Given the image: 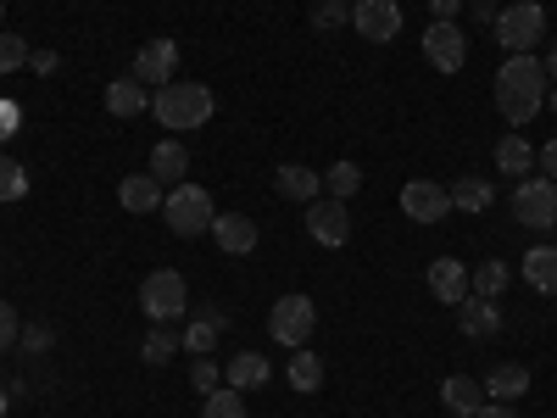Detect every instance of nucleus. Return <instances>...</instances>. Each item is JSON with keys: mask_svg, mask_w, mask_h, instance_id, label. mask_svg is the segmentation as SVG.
Wrapping results in <instances>:
<instances>
[{"mask_svg": "<svg viewBox=\"0 0 557 418\" xmlns=\"http://www.w3.org/2000/svg\"><path fill=\"white\" fill-rule=\"evenodd\" d=\"M480 385H485L491 402H519V396L530 391V368H524V362H496Z\"/></svg>", "mask_w": 557, "mask_h": 418, "instance_id": "21", "label": "nucleus"}, {"mask_svg": "<svg viewBox=\"0 0 557 418\" xmlns=\"http://www.w3.org/2000/svg\"><path fill=\"white\" fill-rule=\"evenodd\" d=\"M323 190H330L335 201H351L362 190V168L357 162H335V168H323Z\"/></svg>", "mask_w": 557, "mask_h": 418, "instance_id": "29", "label": "nucleus"}, {"mask_svg": "<svg viewBox=\"0 0 557 418\" xmlns=\"http://www.w3.org/2000/svg\"><path fill=\"white\" fill-rule=\"evenodd\" d=\"M178 346H184V335H173L168 323H157V330L146 335V346H139V357H146L151 368H162V362H168V357H173Z\"/></svg>", "mask_w": 557, "mask_h": 418, "instance_id": "30", "label": "nucleus"}, {"mask_svg": "<svg viewBox=\"0 0 557 418\" xmlns=\"http://www.w3.org/2000/svg\"><path fill=\"white\" fill-rule=\"evenodd\" d=\"M301 223H307V235H312L318 246H330V251L351 241V212H346V201H335V196H318V201H307Z\"/></svg>", "mask_w": 557, "mask_h": 418, "instance_id": "8", "label": "nucleus"}, {"mask_svg": "<svg viewBox=\"0 0 557 418\" xmlns=\"http://www.w3.org/2000/svg\"><path fill=\"white\" fill-rule=\"evenodd\" d=\"M496 107L507 123H535V112L546 107V67L541 57H507L496 67Z\"/></svg>", "mask_w": 557, "mask_h": 418, "instance_id": "1", "label": "nucleus"}, {"mask_svg": "<svg viewBox=\"0 0 557 418\" xmlns=\"http://www.w3.org/2000/svg\"><path fill=\"white\" fill-rule=\"evenodd\" d=\"M273 190L307 207V201H318V190H323V173H318V168H301V162H278V168H273Z\"/></svg>", "mask_w": 557, "mask_h": 418, "instance_id": "15", "label": "nucleus"}, {"mask_svg": "<svg viewBox=\"0 0 557 418\" xmlns=\"http://www.w3.org/2000/svg\"><path fill=\"white\" fill-rule=\"evenodd\" d=\"M7 407H12V396H7V385H0V418H7Z\"/></svg>", "mask_w": 557, "mask_h": 418, "instance_id": "44", "label": "nucleus"}, {"mask_svg": "<svg viewBox=\"0 0 557 418\" xmlns=\"http://www.w3.org/2000/svg\"><path fill=\"white\" fill-rule=\"evenodd\" d=\"M0 23H7V7H0Z\"/></svg>", "mask_w": 557, "mask_h": 418, "instance_id": "46", "label": "nucleus"}, {"mask_svg": "<svg viewBox=\"0 0 557 418\" xmlns=\"http://www.w3.org/2000/svg\"><path fill=\"white\" fill-rule=\"evenodd\" d=\"M212 235H218V246H223V257H251L257 251V223L246 218V212H218L212 218Z\"/></svg>", "mask_w": 557, "mask_h": 418, "instance_id": "13", "label": "nucleus"}, {"mask_svg": "<svg viewBox=\"0 0 557 418\" xmlns=\"http://www.w3.org/2000/svg\"><path fill=\"white\" fill-rule=\"evenodd\" d=\"M173 67H178V45L168 39V34H157V39H146L139 45V57H134V78L139 84H173Z\"/></svg>", "mask_w": 557, "mask_h": 418, "instance_id": "12", "label": "nucleus"}, {"mask_svg": "<svg viewBox=\"0 0 557 418\" xmlns=\"http://www.w3.org/2000/svg\"><path fill=\"white\" fill-rule=\"evenodd\" d=\"M218 335H223V312H218V307H201V312L190 318V330H184V346H190L196 357H207V352L218 346Z\"/></svg>", "mask_w": 557, "mask_h": 418, "instance_id": "27", "label": "nucleus"}, {"mask_svg": "<svg viewBox=\"0 0 557 418\" xmlns=\"http://www.w3.org/2000/svg\"><path fill=\"white\" fill-rule=\"evenodd\" d=\"M546 107H552V118H557V89H546Z\"/></svg>", "mask_w": 557, "mask_h": 418, "instance_id": "45", "label": "nucleus"}, {"mask_svg": "<svg viewBox=\"0 0 557 418\" xmlns=\"http://www.w3.org/2000/svg\"><path fill=\"white\" fill-rule=\"evenodd\" d=\"M535 162L546 168V179H557V134H552V139H546V146L535 151Z\"/></svg>", "mask_w": 557, "mask_h": 418, "instance_id": "37", "label": "nucleus"}, {"mask_svg": "<svg viewBox=\"0 0 557 418\" xmlns=\"http://www.w3.org/2000/svg\"><path fill=\"white\" fill-rule=\"evenodd\" d=\"M184 173H190V151H184L178 139H162V146L151 151V179L173 190V184H184Z\"/></svg>", "mask_w": 557, "mask_h": 418, "instance_id": "23", "label": "nucleus"}, {"mask_svg": "<svg viewBox=\"0 0 557 418\" xmlns=\"http://www.w3.org/2000/svg\"><path fill=\"white\" fill-rule=\"evenodd\" d=\"M23 341H28V352H45V346H51V330H28Z\"/></svg>", "mask_w": 557, "mask_h": 418, "instance_id": "42", "label": "nucleus"}, {"mask_svg": "<svg viewBox=\"0 0 557 418\" xmlns=\"http://www.w3.org/2000/svg\"><path fill=\"white\" fill-rule=\"evenodd\" d=\"M496 168L507 173V179H530V168H535V146L524 134H502L496 139Z\"/></svg>", "mask_w": 557, "mask_h": 418, "instance_id": "22", "label": "nucleus"}, {"mask_svg": "<svg viewBox=\"0 0 557 418\" xmlns=\"http://www.w3.org/2000/svg\"><path fill=\"white\" fill-rule=\"evenodd\" d=\"M201 418H246V402H240V391L228 385V391H207V407H201Z\"/></svg>", "mask_w": 557, "mask_h": 418, "instance_id": "31", "label": "nucleus"}, {"mask_svg": "<svg viewBox=\"0 0 557 418\" xmlns=\"http://www.w3.org/2000/svg\"><path fill=\"white\" fill-rule=\"evenodd\" d=\"M491 34L507 57H535V45L546 39V7L541 0H513V7H502Z\"/></svg>", "mask_w": 557, "mask_h": 418, "instance_id": "3", "label": "nucleus"}, {"mask_svg": "<svg viewBox=\"0 0 557 418\" xmlns=\"http://www.w3.org/2000/svg\"><path fill=\"white\" fill-rule=\"evenodd\" d=\"M401 212H407L412 223H441V218L451 212L446 184H435V179H412V184H401Z\"/></svg>", "mask_w": 557, "mask_h": 418, "instance_id": "11", "label": "nucleus"}, {"mask_svg": "<svg viewBox=\"0 0 557 418\" xmlns=\"http://www.w3.org/2000/svg\"><path fill=\"white\" fill-rule=\"evenodd\" d=\"M424 279H430V296L446 302V307H457L462 296H469V268H462L457 257H435Z\"/></svg>", "mask_w": 557, "mask_h": 418, "instance_id": "14", "label": "nucleus"}, {"mask_svg": "<svg viewBox=\"0 0 557 418\" xmlns=\"http://www.w3.org/2000/svg\"><path fill=\"white\" fill-rule=\"evenodd\" d=\"M7 134H17V107L0 101V139H7Z\"/></svg>", "mask_w": 557, "mask_h": 418, "instance_id": "41", "label": "nucleus"}, {"mask_svg": "<svg viewBox=\"0 0 557 418\" xmlns=\"http://www.w3.org/2000/svg\"><path fill=\"white\" fill-rule=\"evenodd\" d=\"M17 346V312H12V302H0V352H12Z\"/></svg>", "mask_w": 557, "mask_h": 418, "instance_id": "36", "label": "nucleus"}, {"mask_svg": "<svg viewBox=\"0 0 557 418\" xmlns=\"http://www.w3.org/2000/svg\"><path fill=\"white\" fill-rule=\"evenodd\" d=\"M285 380H290V391H301V396H312V391L323 385V357H318L312 346H301V352H290V368H285Z\"/></svg>", "mask_w": 557, "mask_h": 418, "instance_id": "24", "label": "nucleus"}, {"mask_svg": "<svg viewBox=\"0 0 557 418\" xmlns=\"http://www.w3.org/2000/svg\"><path fill=\"white\" fill-rule=\"evenodd\" d=\"M146 107H151V96H146V84H139L134 73L107 84V112H112V118H123V123H128V118H146Z\"/></svg>", "mask_w": 557, "mask_h": 418, "instance_id": "18", "label": "nucleus"}, {"mask_svg": "<svg viewBox=\"0 0 557 418\" xmlns=\"http://www.w3.org/2000/svg\"><path fill=\"white\" fill-rule=\"evenodd\" d=\"M524 279L541 296H557V246H535L524 251Z\"/></svg>", "mask_w": 557, "mask_h": 418, "instance_id": "25", "label": "nucleus"}, {"mask_svg": "<svg viewBox=\"0 0 557 418\" xmlns=\"http://www.w3.org/2000/svg\"><path fill=\"white\" fill-rule=\"evenodd\" d=\"M34 51H28V39L23 34H7V28H0V78H7V73H17L23 62H28Z\"/></svg>", "mask_w": 557, "mask_h": 418, "instance_id": "32", "label": "nucleus"}, {"mask_svg": "<svg viewBox=\"0 0 557 418\" xmlns=\"http://www.w3.org/2000/svg\"><path fill=\"white\" fill-rule=\"evenodd\" d=\"M28 67H34V73H57V67H62V57H57V51H34V57H28Z\"/></svg>", "mask_w": 557, "mask_h": 418, "instance_id": "39", "label": "nucleus"}, {"mask_svg": "<svg viewBox=\"0 0 557 418\" xmlns=\"http://www.w3.org/2000/svg\"><path fill=\"white\" fill-rule=\"evenodd\" d=\"M541 67H546V78H557V45H546V62Z\"/></svg>", "mask_w": 557, "mask_h": 418, "instance_id": "43", "label": "nucleus"}, {"mask_svg": "<svg viewBox=\"0 0 557 418\" xmlns=\"http://www.w3.org/2000/svg\"><path fill=\"white\" fill-rule=\"evenodd\" d=\"M117 201H123V212H162V184L151 179V173H128L123 184H117Z\"/></svg>", "mask_w": 557, "mask_h": 418, "instance_id": "19", "label": "nucleus"}, {"mask_svg": "<svg viewBox=\"0 0 557 418\" xmlns=\"http://www.w3.org/2000/svg\"><path fill=\"white\" fill-rule=\"evenodd\" d=\"M212 107H218L212 89L196 84V78H173V84H162L157 96H151V118H157L162 128H173V134L212 123Z\"/></svg>", "mask_w": 557, "mask_h": 418, "instance_id": "2", "label": "nucleus"}, {"mask_svg": "<svg viewBox=\"0 0 557 418\" xmlns=\"http://www.w3.org/2000/svg\"><path fill=\"white\" fill-rule=\"evenodd\" d=\"M139 307H146L151 323H178L190 312V285H184L178 268H157L146 273V285H139Z\"/></svg>", "mask_w": 557, "mask_h": 418, "instance_id": "5", "label": "nucleus"}, {"mask_svg": "<svg viewBox=\"0 0 557 418\" xmlns=\"http://www.w3.org/2000/svg\"><path fill=\"white\" fill-rule=\"evenodd\" d=\"M469 291L485 296V302H502V291H507V268H502V257H485L480 268H469Z\"/></svg>", "mask_w": 557, "mask_h": 418, "instance_id": "28", "label": "nucleus"}, {"mask_svg": "<svg viewBox=\"0 0 557 418\" xmlns=\"http://www.w3.org/2000/svg\"><path fill=\"white\" fill-rule=\"evenodd\" d=\"M312 23H318V28H346V23H351V7H346V0H318Z\"/></svg>", "mask_w": 557, "mask_h": 418, "instance_id": "34", "label": "nucleus"}, {"mask_svg": "<svg viewBox=\"0 0 557 418\" xmlns=\"http://www.w3.org/2000/svg\"><path fill=\"white\" fill-rule=\"evenodd\" d=\"M190 380H196V391H218V380H223V374H218V362H212V357H196Z\"/></svg>", "mask_w": 557, "mask_h": 418, "instance_id": "35", "label": "nucleus"}, {"mask_svg": "<svg viewBox=\"0 0 557 418\" xmlns=\"http://www.w3.org/2000/svg\"><path fill=\"white\" fill-rule=\"evenodd\" d=\"M424 57L435 73H457L462 62H469V34H462L457 23H430L424 28Z\"/></svg>", "mask_w": 557, "mask_h": 418, "instance_id": "9", "label": "nucleus"}, {"mask_svg": "<svg viewBox=\"0 0 557 418\" xmlns=\"http://www.w3.org/2000/svg\"><path fill=\"white\" fill-rule=\"evenodd\" d=\"M474 418H519V413H513V402H485Z\"/></svg>", "mask_w": 557, "mask_h": 418, "instance_id": "40", "label": "nucleus"}, {"mask_svg": "<svg viewBox=\"0 0 557 418\" xmlns=\"http://www.w3.org/2000/svg\"><path fill=\"white\" fill-rule=\"evenodd\" d=\"M23 196H28V173L12 157H0V201H23Z\"/></svg>", "mask_w": 557, "mask_h": 418, "instance_id": "33", "label": "nucleus"}, {"mask_svg": "<svg viewBox=\"0 0 557 418\" xmlns=\"http://www.w3.org/2000/svg\"><path fill=\"white\" fill-rule=\"evenodd\" d=\"M457 323H462V335H469V341H491L502 330V307L485 302V296H462L457 302Z\"/></svg>", "mask_w": 557, "mask_h": 418, "instance_id": "16", "label": "nucleus"}, {"mask_svg": "<svg viewBox=\"0 0 557 418\" xmlns=\"http://www.w3.org/2000/svg\"><path fill=\"white\" fill-rule=\"evenodd\" d=\"M430 12H435V23H457L462 0H430Z\"/></svg>", "mask_w": 557, "mask_h": 418, "instance_id": "38", "label": "nucleus"}, {"mask_svg": "<svg viewBox=\"0 0 557 418\" xmlns=\"http://www.w3.org/2000/svg\"><path fill=\"white\" fill-rule=\"evenodd\" d=\"M441 402H446V413H457V418H474L491 396H485V385L469 380V374H446V380H441Z\"/></svg>", "mask_w": 557, "mask_h": 418, "instance_id": "17", "label": "nucleus"}, {"mask_svg": "<svg viewBox=\"0 0 557 418\" xmlns=\"http://www.w3.org/2000/svg\"><path fill=\"white\" fill-rule=\"evenodd\" d=\"M513 218L524 229H552L557 223V179L535 173V179H519V190H513Z\"/></svg>", "mask_w": 557, "mask_h": 418, "instance_id": "7", "label": "nucleus"}, {"mask_svg": "<svg viewBox=\"0 0 557 418\" xmlns=\"http://www.w3.org/2000/svg\"><path fill=\"white\" fill-rule=\"evenodd\" d=\"M162 218H168V229L178 241H196V235H212V218H218V207H212V196L201 190V184H173L168 190V201H162Z\"/></svg>", "mask_w": 557, "mask_h": 418, "instance_id": "4", "label": "nucleus"}, {"mask_svg": "<svg viewBox=\"0 0 557 418\" xmlns=\"http://www.w3.org/2000/svg\"><path fill=\"white\" fill-rule=\"evenodd\" d=\"M312 330H318V307H312V296H278L273 307H268V335L278 341V346H290V352H301L307 341H312Z\"/></svg>", "mask_w": 557, "mask_h": 418, "instance_id": "6", "label": "nucleus"}, {"mask_svg": "<svg viewBox=\"0 0 557 418\" xmlns=\"http://www.w3.org/2000/svg\"><path fill=\"white\" fill-rule=\"evenodd\" d=\"M351 28L362 39H374V45H391L401 34V7H396V0H357V7H351Z\"/></svg>", "mask_w": 557, "mask_h": 418, "instance_id": "10", "label": "nucleus"}, {"mask_svg": "<svg viewBox=\"0 0 557 418\" xmlns=\"http://www.w3.org/2000/svg\"><path fill=\"white\" fill-rule=\"evenodd\" d=\"M446 196H451V212H485L496 201V184L491 179H457Z\"/></svg>", "mask_w": 557, "mask_h": 418, "instance_id": "26", "label": "nucleus"}, {"mask_svg": "<svg viewBox=\"0 0 557 418\" xmlns=\"http://www.w3.org/2000/svg\"><path fill=\"white\" fill-rule=\"evenodd\" d=\"M223 380L235 385V391H257V385L273 380V362L262 352H235V357H228V368H223Z\"/></svg>", "mask_w": 557, "mask_h": 418, "instance_id": "20", "label": "nucleus"}]
</instances>
